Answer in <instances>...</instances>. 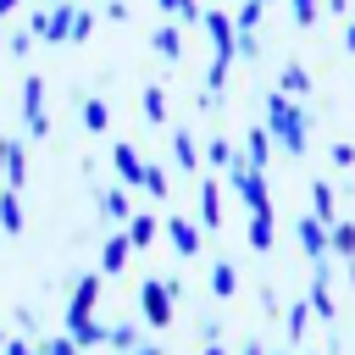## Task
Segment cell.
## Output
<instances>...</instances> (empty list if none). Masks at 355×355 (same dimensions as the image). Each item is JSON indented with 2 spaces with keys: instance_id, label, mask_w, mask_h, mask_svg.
<instances>
[{
  "instance_id": "1",
  "label": "cell",
  "mask_w": 355,
  "mask_h": 355,
  "mask_svg": "<svg viewBox=\"0 0 355 355\" xmlns=\"http://www.w3.org/2000/svg\"><path fill=\"white\" fill-rule=\"evenodd\" d=\"M266 111H272V116H266V122H272V133H277L288 150H305V116H300L283 94H272V105H266Z\"/></svg>"
},
{
  "instance_id": "2",
  "label": "cell",
  "mask_w": 355,
  "mask_h": 355,
  "mask_svg": "<svg viewBox=\"0 0 355 355\" xmlns=\"http://www.w3.org/2000/svg\"><path fill=\"white\" fill-rule=\"evenodd\" d=\"M144 316H150V327L172 322V288L166 283H144Z\"/></svg>"
},
{
  "instance_id": "3",
  "label": "cell",
  "mask_w": 355,
  "mask_h": 355,
  "mask_svg": "<svg viewBox=\"0 0 355 355\" xmlns=\"http://www.w3.org/2000/svg\"><path fill=\"white\" fill-rule=\"evenodd\" d=\"M300 244H305V255H316V261H322V255L333 250V239H327L322 216H305V222H300Z\"/></svg>"
},
{
  "instance_id": "4",
  "label": "cell",
  "mask_w": 355,
  "mask_h": 355,
  "mask_svg": "<svg viewBox=\"0 0 355 355\" xmlns=\"http://www.w3.org/2000/svg\"><path fill=\"white\" fill-rule=\"evenodd\" d=\"M333 255H344V261H355V222H333Z\"/></svg>"
},
{
  "instance_id": "5",
  "label": "cell",
  "mask_w": 355,
  "mask_h": 355,
  "mask_svg": "<svg viewBox=\"0 0 355 355\" xmlns=\"http://www.w3.org/2000/svg\"><path fill=\"white\" fill-rule=\"evenodd\" d=\"M311 200H316V216L333 222V211H338V205H333V183H311Z\"/></svg>"
},
{
  "instance_id": "6",
  "label": "cell",
  "mask_w": 355,
  "mask_h": 355,
  "mask_svg": "<svg viewBox=\"0 0 355 355\" xmlns=\"http://www.w3.org/2000/svg\"><path fill=\"white\" fill-rule=\"evenodd\" d=\"M250 244H255V250H272V211H261V216L250 222Z\"/></svg>"
},
{
  "instance_id": "7",
  "label": "cell",
  "mask_w": 355,
  "mask_h": 355,
  "mask_svg": "<svg viewBox=\"0 0 355 355\" xmlns=\"http://www.w3.org/2000/svg\"><path fill=\"white\" fill-rule=\"evenodd\" d=\"M172 244H178L183 255H194V250H200V233H194L189 222H172Z\"/></svg>"
},
{
  "instance_id": "8",
  "label": "cell",
  "mask_w": 355,
  "mask_h": 355,
  "mask_svg": "<svg viewBox=\"0 0 355 355\" xmlns=\"http://www.w3.org/2000/svg\"><path fill=\"white\" fill-rule=\"evenodd\" d=\"M211 288H216V294H222V300H227V294H233V288H239V272H233V266H227V261H222V266H216V272H211Z\"/></svg>"
},
{
  "instance_id": "9",
  "label": "cell",
  "mask_w": 355,
  "mask_h": 355,
  "mask_svg": "<svg viewBox=\"0 0 355 355\" xmlns=\"http://www.w3.org/2000/svg\"><path fill=\"white\" fill-rule=\"evenodd\" d=\"M283 89H288V94H305V89H311L305 67H288V72H283Z\"/></svg>"
},
{
  "instance_id": "10",
  "label": "cell",
  "mask_w": 355,
  "mask_h": 355,
  "mask_svg": "<svg viewBox=\"0 0 355 355\" xmlns=\"http://www.w3.org/2000/svg\"><path fill=\"white\" fill-rule=\"evenodd\" d=\"M250 166H255V172L266 166V133H261V128L250 133Z\"/></svg>"
},
{
  "instance_id": "11",
  "label": "cell",
  "mask_w": 355,
  "mask_h": 355,
  "mask_svg": "<svg viewBox=\"0 0 355 355\" xmlns=\"http://www.w3.org/2000/svg\"><path fill=\"white\" fill-rule=\"evenodd\" d=\"M305 316H311V305H294V311H288V338H294V344L305 338Z\"/></svg>"
},
{
  "instance_id": "12",
  "label": "cell",
  "mask_w": 355,
  "mask_h": 355,
  "mask_svg": "<svg viewBox=\"0 0 355 355\" xmlns=\"http://www.w3.org/2000/svg\"><path fill=\"white\" fill-rule=\"evenodd\" d=\"M294 22L311 28V22H316V0H294Z\"/></svg>"
},
{
  "instance_id": "13",
  "label": "cell",
  "mask_w": 355,
  "mask_h": 355,
  "mask_svg": "<svg viewBox=\"0 0 355 355\" xmlns=\"http://www.w3.org/2000/svg\"><path fill=\"white\" fill-rule=\"evenodd\" d=\"M122 261H128V244H122V239H116V244H111V250H105V272H116V266H122Z\"/></svg>"
},
{
  "instance_id": "14",
  "label": "cell",
  "mask_w": 355,
  "mask_h": 355,
  "mask_svg": "<svg viewBox=\"0 0 355 355\" xmlns=\"http://www.w3.org/2000/svg\"><path fill=\"white\" fill-rule=\"evenodd\" d=\"M311 305H316V316H333V294L316 283V294H311Z\"/></svg>"
},
{
  "instance_id": "15",
  "label": "cell",
  "mask_w": 355,
  "mask_h": 355,
  "mask_svg": "<svg viewBox=\"0 0 355 355\" xmlns=\"http://www.w3.org/2000/svg\"><path fill=\"white\" fill-rule=\"evenodd\" d=\"M150 239H155V222H150V216H144V222H133V244H150Z\"/></svg>"
},
{
  "instance_id": "16",
  "label": "cell",
  "mask_w": 355,
  "mask_h": 355,
  "mask_svg": "<svg viewBox=\"0 0 355 355\" xmlns=\"http://www.w3.org/2000/svg\"><path fill=\"white\" fill-rule=\"evenodd\" d=\"M333 166H344V172H349V166H355V150H349V144H333Z\"/></svg>"
},
{
  "instance_id": "17",
  "label": "cell",
  "mask_w": 355,
  "mask_h": 355,
  "mask_svg": "<svg viewBox=\"0 0 355 355\" xmlns=\"http://www.w3.org/2000/svg\"><path fill=\"white\" fill-rule=\"evenodd\" d=\"M344 44H349V50H355V22H344Z\"/></svg>"
},
{
  "instance_id": "18",
  "label": "cell",
  "mask_w": 355,
  "mask_h": 355,
  "mask_svg": "<svg viewBox=\"0 0 355 355\" xmlns=\"http://www.w3.org/2000/svg\"><path fill=\"white\" fill-rule=\"evenodd\" d=\"M205 355H227V349H222V344H211V349H205Z\"/></svg>"
},
{
  "instance_id": "19",
  "label": "cell",
  "mask_w": 355,
  "mask_h": 355,
  "mask_svg": "<svg viewBox=\"0 0 355 355\" xmlns=\"http://www.w3.org/2000/svg\"><path fill=\"white\" fill-rule=\"evenodd\" d=\"M244 355H266V349H261V344H250V349H244Z\"/></svg>"
},
{
  "instance_id": "20",
  "label": "cell",
  "mask_w": 355,
  "mask_h": 355,
  "mask_svg": "<svg viewBox=\"0 0 355 355\" xmlns=\"http://www.w3.org/2000/svg\"><path fill=\"white\" fill-rule=\"evenodd\" d=\"M133 355H161V349H133Z\"/></svg>"
}]
</instances>
